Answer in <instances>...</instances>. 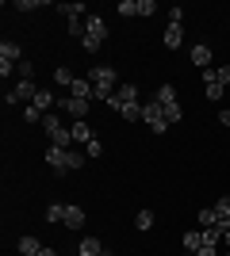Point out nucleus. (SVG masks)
Wrapping results in <instances>:
<instances>
[{
    "instance_id": "nucleus-9",
    "label": "nucleus",
    "mask_w": 230,
    "mask_h": 256,
    "mask_svg": "<svg viewBox=\"0 0 230 256\" xmlns=\"http://www.w3.org/2000/svg\"><path fill=\"white\" fill-rule=\"evenodd\" d=\"M123 104H138V84H119V88H115V96L108 100V107L119 111Z\"/></svg>"
},
{
    "instance_id": "nucleus-15",
    "label": "nucleus",
    "mask_w": 230,
    "mask_h": 256,
    "mask_svg": "<svg viewBox=\"0 0 230 256\" xmlns=\"http://www.w3.org/2000/svg\"><path fill=\"white\" fill-rule=\"evenodd\" d=\"M69 96H77V100H92V80H88V76H77L73 84H69Z\"/></svg>"
},
{
    "instance_id": "nucleus-3",
    "label": "nucleus",
    "mask_w": 230,
    "mask_h": 256,
    "mask_svg": "<svg viewBox=\"0 0 230 256\" xmlns=\"http://www.w3.org/2000/svg\"><path fill=\"white\" fill-rule=\"evenodd\" d=\"M157 104H161V111H165V118H169V126H173V122H180V118H184V111H180V104H176V88L173 84H161L157 88Z\"/></svg>"
},
{
    "instance_id": "nucleus-2",
    "label": "nucleus",
    "mask_w": 230,
    "mask_h": 256,
    "mask_svg": "<svg viewBox=\"0 0 230 256\" xmlns=\"http://www.w3.org/2000/svg\"><path fill=\"white\" fill-rule=\"evenodd\" d=\"M104 38H108V23L100 20V16H88V20H85V38H81V46H85L88 54H96L100 46H104Z\"/></svg>"
},
{
    "instance_id": "nucleus-1",
    "label": "nucleus",
    "mask_w": 230,
    "mask_h": 256,
    "mask_svg": "<svg viewBox=\"0 0 230 256\" xmlns=\"http://www.w3.org/2000/svg\"><path fill=\"white\" fill-rule=\"evenodd\" d=\"M88 80H92V100H100V104H108V100L115 96V88H119V73H115L111 65L88 69Z\"/></svg>"
},
{
    "instance_id": "nucleus-33",
    "label": "nucleus",
    "mask_w": 230,
    "mask_h": 256,
    "mask_svg": "<svg viewBox=\"0 0 230 256\" xmlns=\"http://www.w3.org/2000/svg\"><path fill=\"white\" fill-rule=\"evenodd\" d=\"M31 73H35V65L27 62V58H23V62H20V69H16V76H31Z\"/></svg>"
},
{
    "instance_id": "nucleus-25",
    "label": "nucleus",
    "mask_w": 230,
    "mask_h": 256,
    "mask_svg": "<svg viewBox=\"0 0 230 256\" xmlns=\"http://www.w3.org/2000/svg\"><path fill=\"white\" fill-rule=\"evenodd\" d=\"M196 222L203 226V230H207V226H219V218H215V210H211V206H203V210L196 214Z\"/></svg>"
},
{
    "instance_id": "nucleus-7",
    "label": "nucleus",
    "mask_w": 230,
    "mask_h": 256,
    "mask_svg": "<svg viewBox=\"0 0 230 256\" xmlns=\"http://www.w3.org/2000/svg\"><path fill=\"white\" fill-rule=\"evenodd\" d=\"M35 96H39L35 80H31V76H20V84H16L8 96H4V104H16V100H31V104H35Z\"/></svg>"
},
{
    "instance_id": "nucleus-21",
    "label": "nucleus",
    "mask_w": 230,
    "mask_h": 256,
    "mask_svg": "<svg viewBox=\"0 0 230 256\" xmlns=\"http://www.w3.org/2000/svg\"><path fill=\"white\" fill-rule=\"evenodd\" d=\"M134 230L150 234V230H153V210H138V214H134Z\"/></svg>"
},
{
    "instance_id": "nucleus-17",
    "label": "nucleus",
    "mask_w": 230,
    "mask_h": 256,
    "mask_svg": "<svg viewBox=\"0 0 230 256\" xmlns=\"http://www.w3.org/2000/svg\"><path fill=\"white\" fill-rule=\"evenodd\" d=\"M77 256H104V248H100V237H81Z\"/></svg>"
},
{
    "instance_id": "nucleus-18",
    "label": "nucleus",
    "mask_w": 230,
    "mask_h": 256,
    "mask_svg": "<svg viewBox=\"0 0 230 256\" xmlns=\"http://www.w3.org/2000/svg\"><path fill=\"white\" fill-rule=\"evenodd\" d=\"M54 104H58V100L50 96L46 88H39V96H35V104H31V107H35V111H43V115H46V111H50V107H54Z\"/></svg>"
},
{
    "instance_id": "nucleus-13",
    "label": "nucleus",
    "mask_w": 230,
    "mask_h": 256,
    "mask_svg": "<svg viewBox=\"0 0 230 256\" xmlns=\"http://www.w3.org/2000/svg\"><path fill=\"white\" fill-rule=\"evenodd\" d=\"M0 62H12V65H20L23 62V50H20V42H0Z\"/></svg>"
},
{
    "instance_id": "nucleus-16",
    "label": "nucleus",
    "mask_w": 230,
    "mask_h": 256,
    "mask_svg": "<svg viewBox=\"0 0 230 256\" xmlns=\"http://www.w3.org/2000/svg\"><path fill=\"white\" fill-rule=\"evenodd\" d=\"M69 130H73V142H85V146H88V142H92V138H96V130L88 126L85 118H77V122H73V126H69Z\"/></svg>"
},
{
    "instance_id": "nucleus-19",
    "label": "nucleus",
    "mask_w": 230,
    "mask_h": 256,
    "mask_svg": "<svg viewBox=\"0 0 230 256\" xmlns=\"http://www.w3.org/2000/svg\"><path fill=\"white\" fill-rule=\"evenodd\" d=\"M199 248H203V234H199V230H188L184 234V252H199Z\"/></svg>"
},
{
    "instance_id": "nucleus-37",
    "label": "nucleus",
    "mask_w": 230,
    "mask_h": 256,
    "mask_svg": "<svg viewBox=\"0 0 230 256\" xmlns=\"http://www.w3.org/2000/svg\"><path fill=\"white\" fill-rule=\"evenodd\" d=\"M222 241H226V248H230V218L222 222Z\"/></svg>"
},
{
    "instance_id": "nucleus-12",
    "label": "nucleus",
    "mask_w": 230,
    "mask_h": 256,
    "mask_svg": "<svg viewBox=\"0 0 230 256\" xmlns=\"http://www.w3.org/2000/svg\"><path fill=\"white\" fill-rule=\"evenodd\" d=\"M62 226H69V230H81V226H85V206L66 203V218H62Z\"/></svg>"
},
{
    "instance_id": "nucleus-28",
    "label": "nucleus",
    "mask_w": 230,
    "mask_h": 256,
    "mask_svg": "<svg viewBox=\"0 0 230 256\" xmlns=\"http://www.w3.org/2000/svg\"><path fill=\"white\" fill-rule=\"evenodd\" d=\"M66 23H69V34L81 42V38H85V23H81V20H66Z\"/></svg>"
},
{
    "instance_id": "nucleus-11",
    "label": "nucleus",
    "mask_w": 230,
    "mask_h": 256,
    "mask_svg": "<svg viewBox=\"0 0 230 256\" xmlns=\"http://www.w3.org/2000/svg\"><path fill=\"white\" fill-rule=\"evenodd\" d=\"M161 42H165V50H180V46H184V27H180V23H169Z\"/></svg>"
},
{
    "instance_id": "nucleus-22",
    "label": "nucleus",
    "mask_w": 230,
    "mask_h": 256,
    "mask_svg": "<svg viewBox=\"0 0 230 256\" xmlns=\"http://www.w3.org/2000/svg\"><path fill=\"white\" fill-rule=\"evenodd\" d=\"M211 210H215V218H219V226H222V222L230 218V195H222V199H219L215 206H211Z\"/></svg>"
},
{
    "instance_id": "nucleus-35",
    "label": "nucleus",
    "mask_w": 230,
    "mask_h": 256,
    "mask_svg": "<svg viewBox=\"0 0 230 256\" xmlns=\"http://www.w3.org/2000/svg\"><path fill=\"white\" fill-rule=\"evenodd\" d=\"M16 8H20V12H35L39 4H35V0H16Z\"/></svg>"
},
{
    "instance_id": "nucleus-38",
    "label": "nucleus",
    "mask_w": 230,
    "mask_h": 256,
    "mask_svg": "<svg viewBox=\"0 0 230 256\" xmlns=\"http://www.w3.org/2000/svg\"><path fill=\"white\" fill-rule=\"evenodd\" d=\"M219 118H222V126H226V130H230V111H222V115H219Z\"/></svg>"
},
{
    "instance_id": "nucleus-24",
    "label": "nucleus",
    "mask_w": 230,
    "mask_h": 256,
    "mask_svg": "<svg viewBox=\"0 0 230 256\" xmlns=\"http://www.w3.org/2000/svg\"><path fill=\"white\" fill-rule=\"evenodd\" d=\"M66 218V203H50L46 206V222H62Z\"/></svg>"
},
{
    "instance_id": "nucleus-39",
    "label": "nucleus",
    "mask_w": 230,
    "mask_h": 256,
    "mask_svg": "<svg viewBox=\"0 0 230 256\" xmlns=\"http://www.w3.org/2000/svg\"><path fill=\"white\" fill-rule=\"evenodd\" d=\"M39 256H58V252H54V248H46V245H43V252H39Z\"/></svg>"
},
{
    "instance_id": "nucleus-23",
    "label": "nucleus",
    "mask_w": 230,
    "mask_h": 256,
    "mask_svg": "<svg viewBox=\"0 0 230 256\" xmlns=\"http://www.w3.org/2000/svg\"><path fill=\"white\" fill-rule=\"evenodd\" d=\"M58 12L66 16V20H81V12H88L85 4H58Z\"/></svg>"
},
{
    "instance_id": "nucleus-27",
    "label": "nucleus",
    "mask_w": 230,
    "mask_h": 256,
    "mask_svg": "<svg viewBox=\"0 0 230 256\" xmlns=\"http://www.w3.org/2000/svg\"><path fill=\"white\" fill-rule=\"evenodd\" d=\"M119 16H127V20H131V16H138V0H119Z\"/></svg>"
},
{
    "instance_id": "nucleus-8",
    "label": "nucleus",
    "mask_w": 230,
    "mask_h": 256,
    "mask_svg": "<svg viewBox=\"0 0 230 256\" xmlns=\"http://www.w3.org/2000/svg\"><path fill=\"white\" fill-rule=\"evenodd\" d=\"M88 104H92V100H77V96H66V100H58V107H62V111H66L69 118H85L88 115Z\"/></svg>"
},
{
    "instance_id": "nucleus-5",
    "label": "nucleus",
    "mask_w": 230,
    "mask_h": 256,
    "mask_svg": "<svg viewBox=\"0 0 230 256\" xmlns=\"http://www.w3.org/2000/svg\"><path fill=\"white\" fill-rule=\"evenodd\" d=\"M142 122L153 130V134H165V130H169V118H165V111H161L157 100H153V104H142Z\"/></svg>"
},
{
    "instance_id": "nucleus-6",
    "label": "nucleus",
    "mask_w": 230,
    "mask_h": 256,
    "mask_svg": "<svg viewBox=\"0 0 230 256\" xmlns=\"http://www.w3.org/2000/svg\"><path fill=\"white\" fill-rule=\"evenodd\" d=\"M46 164L54 172H73V150H58V146H46Z\"/></svg>"
},
{
    "instance_id": "nucleus-31",
    "label": "nucleus",
    "mask_w": 230,
    "mask_h": 256,
    "mask_svg": "<svg viewBox=\"0 0 230 256\" xmlns=\"http://www.w3.org/2000/svg\"><path fill=\"white\" fill-rule=\"evenodd\" d=\"M169 23H180V27H184V8H169Z\"/></svg>"
},
{
    "instance_id": "nucleus-41",
    "label": "nucleus",
    "mask_w": 230,
    "mask_h": 256,
    "mask_svg": "<svg viewBox=\"0 0 230 256\" xmlns=\"http://www.w3.org/2000/svg\"><path fill=\"white\" fill-rule=\"evenodd\" d=\"M104 256H111V252H104Z\"/></svg>"
},
{
    "instance_id": "nucleus-26",
    "label": "nucleus",
    "mask_w": 230,
    "mask_h": 256,
    "mask_svg": "<svg viewBox=\"0 0 230 256\" xmlns=\"http://www.w3.org/2000/svg\"><path fill=\"white\" fill-rule=\"evenodd\" d=\"M73 80H77V76H73V73H69L66 65H62V69H54V84H62V88H69V84H73Z\"/></svg>"
},
{
    "instance_id": "nucleus-10",
    "label": "nucleus",
    "mask_w": 230,
    "mask_h": 256,
    "mask_svg": "<svg viewBox=\"0 0 230 256\" xmlns=\"http://www.w3.org/2000/svg\"><path fill=\"white\" fill-rule=\"evenodd\" d=\"M211 62H215V54H211V46H207V42H192V65L207 73V69H211Z\"/></svg>"
},
{
    "instance_id": "nucleus-40",
    "label": "nucleus",
    "mask_w": 230,
    "mask_h": 256,
    "mask_svg": "<svg viewBox=\"0 0 230 256\" xmlns=\"http://www.w3.org/2000/svg\"><path fill=\"white\" fill-rule=\"evenodd\" d=\"M184 256H196V252H184Z\"/></svg>"
},
{
    "instance_id": "nucleus-30",
    "label": "nucleus",
    "mask_w": 230,
    "mask_h": 256,
    "mask_svg": "<svg viewBox=\"0 0 230 256\" xmlns=\"http://www.w3.org/2000/svg\"><path fill=\"white\" fill-rule=\"evenodd\" d=\"M153 12H157L153 0H138V16H153Z\"/></svg>"
},
{
    "instance_id": "nucleus-32",
    "label": "nucleus",
    "mask_w": 230,
    "mask_h": 256,
    "mask_svg": "<svg viewBox=\"0 0 230 256\" xmlns=\"http://www.w3.org/2000/svg\"><path fill=\"white\" fill-rule=\"evenodd\" d=\"M85 150H88V157H100V153H104V146H100V138H92Z\"/></svg>"
},
{
    "instance_id": "nucleus-4",
    "label": "nucleus",
    "mask_w": 230,
    "mask_h": 256,
    "mask_svg": "<svg viewBox=\"0 0 230 256\" xmlns=\"http://www.w3.org/2000/svg\"><path fill=\"white\" fill-rule=\"evenodd\" d=\"M43 130L50 134V146H58V150H69V142H73V130L62 126V118H58V115H43Z\"/></svg>"
},
{
    "instance_id": "nucleus-14",
    "label": "nucleus",
    "mask_w": 230,
    "mask_h": 256,
    "mask_svg": "<svg viewBox=\"0 0 230 256\" xmlns=\"http://www.w3.org/2000/svg\"><path fill=\"white\" fill-rule=\"evenodd\" d=\"M203 84H230V65H219V69H207L203 73Z\"/></svg>"
},
{
    "instance_id": "nucleus-34",
    "label": "nucleus",
    "mask_w": 230,
    "mask_h": 256,
    "mask_svg": "<svg viewBox=\"0 0 230 256\" xmlns=\"http://www.w3.org/2000/svg\"><path fill=\"white\" fill-rule=\"evenodd\" d=\"M23 118H27V122H43V111H35V107H27V111H23Z\"/></svg>"
},
{
    "instance_id": "nucleus-36",
    "label": "nucleus",
    "mask_w": 230,
    "mask_h": 256,
    "mask_svg": "<svg viewBox=\"0 0 230 256\" xmlns=\"http://www.w3.org/2000/svg\"><path fill=\"white\" fill-rule=\"evenodd\" d=\"M196 256H219V245H203V248H199Z\"/></svg>"
},
{
    "instance_id": "nucleus-20",
    "label": "nucleus",
    "mask_w": 230,
    "mask_h": 256,
    "mask_svg": "<svg viewBox=\"0 0 230 256\" xmlns=\"http://www.w3.org/2000/svg\"><path fill=\"white\" fill-rule=\"evenodd\" d=\"M43 245H39V237H20V256H39Z\"/></svg>"
},
{
    "instance_id": "nucleus-29",
    "label": "nucleus",
    "mask_w": 230,
    "mask_h": 256,
    "mask_svg": "<svg viewBox=\"0 0 230 256\" xmlns=\"http://www.w3.org/2000/svg\"><path fill=\"white\" fill-rule=\"evenodd\" d=\"M203 96L215 104V100H222V84H203Z\"/></svg>"
}]
</instances>
